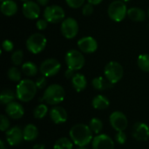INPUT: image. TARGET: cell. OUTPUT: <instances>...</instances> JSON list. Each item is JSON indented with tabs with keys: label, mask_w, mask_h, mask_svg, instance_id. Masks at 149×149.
<instances>
[{
	"label": "cell",
	"mask_w": 149,
	"mask_h": 149,
	"mask_svg": "<svg viewBox=\"0 0 149 149\" xmlns=\"http://www.w3.org/2000/svg\"><path fill=\"white\" fill-rule=\"evenodd\" d=\"M93 134L90 127L82 123L74 125L69 131L70 139L78 147H86L89 145L93 140Z\"/></svg>",
	"instance_id": "6da1fadb"
},
{
	"label": "cell",
	"mask_w": 149,
	"mask_h": 149,
	"mask_svg": "<svg viewBox=\"0 0 149 149\" xmlns=\"http://www.w3.org/2000/svg\"><path fill=\"white\" fill-rule=\"evenodd\" d=\"M38 87L35 81L24 79L17 83L16 86V96L21 102H29L33 100L36 95Z\"/></svg>",
	"instance_id": "7a4b0ae2"
},
{
	"label": "cell",
	"mask_w": 149,
	"mask_h": 149,
	"mask_svg": "<svg viewBox=\"0 0 149 149\" xmlns=\"http://www.w3.org/2000/svg\"><path fill=\"white\" fill-rule=\"evenodd\" d=\"M65 97V92L62 86L58 84H52L47 86L43 94V100L51 106H57L61 103Z\"/></svg>",
	"instance_id": "3957f363"
},
{
	"label": "cell",
	"mask_w": 149,
	"mask_h": 149,
	"mask_svg": "<svg viewBox=\"0 0 149 149\" xmlns=\"http://www.w3.org/2000/svg\"><path fill=\"white\" fill-rule=\"evenodd\" d=\"M127 10L126 3L121 0L113 1L107 9V14L109 17L114 22H121L127 16Z\"/></svg>",
	"instance_id": "277c9868"
},
{
	"label": "cell",
	"mask_w": 149,
	"mask_h": 149,
	"mask_svg": "<svg viewBox=\"0 0 149 149\" xmlns=\"http://www.w3.org/2000/svg\"><path fill=\"white\" fill-rule=\"evenodd\" d=\"M47 45V39L41 33L31 34L25 42L27 50L32 54H38L43 52Z\"/></svg>",
	"instance_id": "5b68a950"
},
{
	"label": "cell",
	"mask_w": 149,
	"mask_h": 149,
	"mask_svg": "<svg viewBox=\"0 0 149 149\" xmlns=\"http://www.w3.org/2000/svg\"><path fill=\"white\" fill-rule=\"evenodd\" d=\"M65 60L67 68L72 69L75 72L81 70L84 67L86 62L83 52L75 49H72L66 52Z\"/></svg>",
	"instance_id": "8992f818"
},
{
	"label": "cell",
	"mask_w": 149,
	"mask_h": 149,
	"mask_svg": "<svg viewBox=\"0 0 149 149\" xmlns=\"http://www.w3.org/2000/svg\"><path fill=\"white\" fill-rule=\"evenodd\" d=\"M104 75L112 84L115 85L123 78L124 69L119 62L110 61L104 68Z\"/></svg>",
	"instance_id": "52a82bcc"
},
{
	"label": "cell",
	"mask_w": 149,
	"mask_h": 149,
	"mask_svg": "<svg viewBox=\"0 0 149 149\" xmlns=\"http://www.w3.org/2000/svg\"><path fill=\"white\" fill-rule=\"evenodd\" d=\"M44 18L51 24H56L62 22L65 19V10L64 9L58 5V4H52L46 6L44 13H43Z\"/></svg>",
	"instance_id": "ba28073f"
},
{
	"label": "cell",
	"mask_w": 149,
	"mask_h": 149,
	"mask_svg": "<svg viewBox=\"0 0 149 149\" xmlns=\"http://www.w3.org/2000/svg\"><path fill=\"white\" fill-rule=\"evenodd\" d=\"M60 69H61L60 62L58 59L52 58L44 60L39 66L40 73L46 78L55 76L59 72Z\"/></svg>",
	"instance_id": "9c48e42d"
},
{
	"label": "cell",
	"mask_w": 149,
	"mask_h": 149,
	"mask_svg": "<svg viewBox=\"0 0 149 149\" xmlns=\"http://www.w3.org/2000/svg\"><path fill=\"white\" fill-rule=\"evenodd\" d=\"M61 34L67 39L74 38L79 32V24L73 17H66L61 22Z\"/></svg>",
	"instance_id": "30bf717a"
},
{
	"label": "cell",
	"mask_w": 149,
	"mask_h": 149,
	"mask_svg": "<svg viewBox=\"0 0 149 149\" xmlns=\"http://www.w3.org/2000/svg\"><path fill=\"white\" fill-rule=\"evenodd\" d=\"M109 122L116 132L125 131L128 126V120L125 113L120 111H114L109 116Z\"/></svg>",
	"instance_id": "8fae6325"
},
{
	"label": "cell",
	"mask_w": 149,
	"mask_h": 149,
	"mask_svg": "<svg viewBox=\"0 0 149 149\" xmlns=\"http://www.w3.org/2000/svg\"><path fill=\"white\" fill-rule=\"evenodd\" d=\"M22 12H23V15L28 19H31V20L37 19L38 18L41 13L40 5L35 1L29 0L24 3L22 6Z\"/></svg>",
	"instance_id": "7c38bea8"
},
{
	"label": "cell",
	"mask_w": 149,
	"mask_h": 149,
	"mask_svg": "<svg viewBox=\"0 0 149 149\" xmlns=\"http://www.w3.org/2000/svg\"><path fill=\"white\" fill-rule=\"evenodd\" d=\"M78 47L79 51L83 53L91 54L97 51L98 49V42L96 39L91 36H86L79 38L78 40Z\"/></svg>",
	"instance_id": "4fadbf2b"
},
{
	"label": "cell",
	"mask_w": 149,
	"mask_h": 149,
	"mask_svg": "<svg viewBox=\"0 0 149 149\" xmlns=\"http://www.w3.org/2000/svg\"><path fill=\"white\" fill-rule=\"evenodd\" d=\"M5 140L6 142L11 147L19 145L24 141L23 129L17 126L10 127L8 131L5 132Z\"/></svg>",
	"instance_id": "5bb4252c"
},
{
	"label": "cell",
	"mask_w": 149,
	"mask_h": 149,
	"mask_svg": "<svg viewBox=\"0 0 149 149\" xmlns=\"http://www.w3.org/2000/svg\"><path fill=\"white\" fill-rule=\"evenodd\" d=\"M92 148L114 149V142L109 135L106 134H100L93 138L92 141Z\"/></svg>",
	"instance_id": "9a60e30c"
},
{
	"label": "cell",
	"mask_w": 149,
	"mask_h": 149,
	"mask_svg": "<svg viewBox=\"0 0 149 149\" xmlns=\"http://www.w3.org/2000/svg\"><path fill=\"white\" fill-rule=\"evenodd\" d=\"M133 137L138 141H147L149 139V127L144 122H137L132 129Z\"/></svg>",
	"instance_id": "2e32d148"
},
{
	"label": "cell",
	"mask_w": 149,
	"mask_h": 149,
	"mask_svg": "<svg viewBox=\"0 0 149 149\" xmlns=\"http://www.w3.org/2000/svg\"><path fill=\"white\" fill-rule=\"evenodd\" d=\"M49 115L51 120L56 125L65 123L68 120V114L66 110L60 106H54L50 110Z\"/></svg>",
	"instance_id": "e0dca14e"
},
{
	"label": "cell",
	"mask_w": 149,
	"mask_h": 149,
	"mask_svg": "<svg viewBox=\"0 0 149 149\" xmlns=\"http://www.w3.org/2000/svg\"><path fill=\"white\" fill-rule=\"evenodd\" d=\"M5 113L8 117L11 118L13 120H19L24 116V109L19 102L13 101L6 106Z\"/></svg>",
	"instance_id": "ac0fdd59"
},
{
	"label": "cell",
	"mask_w": 149,
	"mask_h": 149,
	"mask_svg": "<svg viewBox=\"0 0 149 149\" xmlns=\"http://www.w3.org/2000/svg\"><path fill=\"white\" fill-rule=\"evenodd\" d=\"M17 10H18L17 4L13 0H5L1 3L0 10L3 16L6 17L14 16L17 12Z\"/></svg>",
	"instance_id": "d6986e66"
},
{
	"label": "cell",
	"mask_w": 149,
	"mask_h": 149,
	"mask_svg": "<svg viewBox=\"0 0 149 149\" xmlns=\"http://www.w3.org/2000/svg\"><path fill=\"white\" fill-rule=\"evenodd\" d=\"M71 82H72V86L73 89L78 93L84 91L87 86L86 78L82 73H78V72L75 73L73 78L71 79Z\"/></svg>",
	"instance_id": "ffe728a7"
},
{
	"label": "cell",
	"mask_w": 149,
	"mask_h": 149,
	"mask_svg": "<svg viewBox=\"0 0 149 149\" xmlns=\"http://www.w3.org/2000/svg\"><path fill=\"white\" fill-rule=\"evenodd\" d=\"M92 86L95 90L105 91V90L112 88L113 86V84H112L106 77L99 76V77L94 78L92 80Z\"/></svg>",
	"instance_id": "44dd1931"
},
{
	"label": "cell",
	"mask_w": 149,
	"mask_h": 149,
	"mask_svg": "<svg viewBox=\"0 0 149 149\" xmlns=\"http://www.w3.org/2000/svg\"><path fill=\"white\" fill-rule=\"evenodd\" d=\"M23 135H24V141H35L38 136V127L33 124L26 125L23 129Z\"/></svg>",
	"instance_id": "7402d4cb"
},
{
	"label": "cell",
	"mask_w": 149,
	"mask_h": 149,
	"mask_svg": "<svg viewBox=\"0 0 149 149\" xmlns=\"http://www.w3.org/2000/svg\"><path fill=\"white\" fill-rule=\"evenodd\" d=\"M127 17L134 22H143L146 19V12L139 7H132L127 10Z\"/></svg>",
	"instance_id": "603a6c76"
},
{
	"label": "cell",
	"mask_w": 149,
	"mask_h": 149,
	"mask_svg": "<svg viewBox=\"0 0 149 149\" xmlns=\"http://www.w3.org/2000/svg\"><path fill=\"white\" fill-rule=\"evenodd\" d=\"M92 106L96 110H105L109 107L110 101L109 100L101 94L96 95L92 100Z\"/></svg>",
	"instance_id": "cb8c5ba5"
},
{
	"label": "cell",
	"mask_w": 149,
	"mask_h": 149,
	"mask_svg": "<svg viewBox=\"0 0 149 149\" xmlns=\"http://www.w3.org/2000/svg\"><path fill=\"white\" fill-rule=\"evenodd\" d=\"M15 98H17L16 96V93H14L11 89L9 88H5L1 92L0 94V102L2 105H5L7 106L8 104L15 101Z\"/></svg>",
	"instance_id": "d4e9b609"
},
{
	"label": "cell",
	"mask_w": 149,
	"mask_h": 149,
	"mask_svg": "<svg viewBox=\"0 0 149 149\" xmlns=\"http://www.w3.org/2000/svg\"><path fill=\"white\" fill-rule=\"evenodd\" d=\"M21 71L27 77H34L35 75H37L38 69L33 62L27 61V62H24V64H22Z\"/></svg>",
	"instance_id": "484cf974"
},
{
	"label": "cell",
	"mask_w": 149,
	"mask_h": 149,
	"mask_svg": "<svg viewBox=\"0 0 149 149\" xmlns=\"http://www.w3.org/2000/svg\"><path fill=\"white\" fill-rule=\"evenodd\" d=\"M53 149H73V142L66 137L59 138L53 145Z\"/></svg>",
	"instance_id": "4316f807"
},
{
	"label": "cell",
	"mask_w": 149,
	"mask_h": 149,
	"mask_svg": "<svg viewBox=\"0 0 149 149\" xmlns=\"http://www.w3.org/2000/svg\"><path fill=\"white\" fill-rule=\"evenodd\" d=\"M22 71H20L17 66H11L7 72V76L10 81L20 82L22 80Z\"/></svg>",
	"instance_id": "83f0119b"
},
{
	"label": "cell",
	"mask_w": 149,
	"mask_h": 149,
	"mask_svg": "<svg viewBox=\"0 0 149 149\" xmlns=\"http://www.w3.org/2000/svg\"><path fill=\"white\" fill-rule=\"evenodd\" d=\"M48 111H49V109H48L47 105L41 103V104L38 105L36 107V108L34 109L33 116H34V118H36L38 120H42L47 115Z\"/></svg>",
	"instance_id": "f1b7e54d"
},
{
	"label": "cell",
	"mask_w": 149,
	"mask_h": 149,
	"mask_svg": "<svg viewBox=\"0 0 149 149\" xmlns=\"http://www.w3.org/2000/svg\"><path fill=\"white\" fill-rule=\"evenodd\" d=\"M137 65L141 71L149 72V54H141L137 58Z\"/></svg>",
	"instance_id": "f546056e"
},
{
	"label": "cell",
	"mask_w": 149,
	"mask_h": 149,
	"mask_svg": "<svg viewBox=\"0 0 149 149\" xmlns=\"http://www.w3.org/2000/svg\"><path fill=\"white\" fill-rule=\"evenodd\" d=\"M92 130V132L95 134H100V132L103 129V122L99 118H93L91 119L89 125H88Z\"/></svg>",
	"instance_id": "4dcf8cb0"
},
{
	"label": "cell",
	"mask_w": 149,
	"mask_h": 149,
	"mask_svg": "<svg viewBox=\"0 0 149 149\" xmlns=\"http://www.w3.org/2000/svg\"><path fill=\"white\" fill-rule=\"evenodd\" d=\"M23 58H24V53H23V51L21 50H16L11 53L10 60H11V63L16 66L20 65L23 63Z\"/></svg>",
	"instance_id": "1f68e13d"
},
{
	"label": "cell",
	"mask_w": 149,
	"mask_h": 149,
	"mask_svg": "<svg viewBox=\"0 0 149 149\" xmlns=\"http://www.w3.org/2000/svg\"><path fill=\"white\" fill-rule=\"evenodd\" d=\"M10 120L7 115L5 114H1L0 116V130L2 132H6L10 129Z\"/></svg>",
	"instance_id": "d6a6232c"
},
{
	"label": "cell",
	"mask_w": 149,
	"mask_h": 149,
	"mask_svg": "<svg viewBox=\"0 0 149 149\" xmlns=\"http://www.w3.org/2000/svg\"><path fill=\"white\" fill-rule=\"evenodd\" d=\"M66 4L72 9H79L83 7L85 4V0H65Z\"/></svg>",
	"instance_id": "836d02e7"
},
{
	"label": "cell",
	"mask_w": 149,
	"mask_h": 149,
	"mask_svg": "<svg viewBox=\"0 0 149 149\" xmlns=\"http://www.w3.org/2000/svg\"><path fill=\"white\" fill-rule=\"evenodd\" d=\"M115 141L120 145H124L127 141V134L124 131L117 132L115 134Z\"/></svg>",
	"instance_id": "e575fe53"
},
{
	"label": "cell",
	"mask_w": 149,
	"mask_h": 149,
	"mask_svg": "<svg viewBox=\"0 0 149 149\" xmlns=\"http://www.w3.org/2000/svg\"><path fill=\"white\" fill-rule=\"evenodd\" d=\"M94 5L87 3H85L82 7V14L84 16H91L93 11H94Z\"/></svg>",
	"instance_id": "d590c367"
},
{
	"label": "cell",
	"mask_w": 149,
	"mask_h": 149,
	"mask_svg": "<svg viewBox=\"0 0 149 149\" xmlns=\"http://www.w3.org/2000/svg\"><path fill=\"white\" fill-rule=\"evenodd\" d=\"M2 49L6 52H12L13 49H14V44L11 40L10 39H5L3 41L2 43Z\"/></svg>",
	"instance_id": "8d00e7d4"
},
{
	"label": "cell",
	"mask_w": 149,
	"mask_h": 149,
	"mask_svg": "<svg viewBox=\"0 0 149 149\" xmlns=\"http://www.w3.org/2000/svg\"><path fill=\"white\" fill-rule=\"evenodd\" d=\"M35 83H36V86H37L38 89H44L46 86V85H47L46 77L42 75L41 77H39V78H38L36 79Z\"/></svg>",
	"instance_id": "74e56055"
},
{
	"label": "cell",
	"mask_w": 149,
	"mask_h": 149,
	"mask_svg": "<svg viewBox=\"0 0 149 149\" xmlns=\"http://www.w3.org/2000/svg\"><path fill=\"white\" fill-rule=\"evenodd\" d=\"M48 26V22L45 18H39L36 22V27L39 31H44L47 28Z\"/></svg>",
	"instance_id": "f35d334b"
},
{
	"label": "cell",
	"mask_w": 149,
	"mask_h": 149,
	"mask_svg": "<svg viewBox=\"0 0 149 149\" xmlns=\"http://www.w3.org/2000/svg\"><path fill=\"white\" fill-rule=\"evenodd\" d=\"M75 75V71L72 70V69H69L67 68L66 71L65 72V77L67 79H72L73 78V76Z\"/></svg>",
	"instance_id": "ab89813d"
},
{
	"label": "cell",
	"mask_w": 149,
	"mask_h": 149,
	"mask_svg": "<svg viewBox=\"0 0 149 149\" xmlns=\"http://www.w3.org/2000/svg\"><path fill=\"white\" fill-rule=\"evenodd\" d=\"M50 0H37L36 2L40 5V6H46L48 4Z\"/></svg>",
	"instance_id": "60d3db41"
},
{
	"label": "cell",
	"mask_w": 149,
	"mask_h": 149,
	"mask_svg": "<svg viewBox=\"0 0 149 149\" xmlns=\"http://www.w3.org/2000/svg\"><path fill=\"white\" fill-rule=\"evenodd\" d=\"M86 1H87V3H89L93 4V5H98V4H100L103 0H86Z\"/></svg>",
	"instance_id": "b9f144b4"
},
{
	"label": "cell",
	"mask_w": 149,
	"mask_h": 149,
	"mask_svg": "<svg viewBox=\"0 0 149 149\" xmlns=\"http://www.w3.org/2000/svg\"><path fill=\"white\" fill-rule=\"evenodd\" d=\"M33 149H45V144L38 143L33 146Z\"/></svg>",
	"instance_id": "7bdbcfd3"
},
{
	"label": "cell",
	"mask_w": 149,
	"mask_h": 149,
	"mask_svg": "<svg viewBox=\"0 0 149 149\" xmlns=\"http://www.w3.org/2000/svg\"><path fill=\"white\" fill-rule=\"evenodd\" d=\"M0 149H7L5 147L4 141H0Z\"/></svg>",
	"instance_id": "ee69618b"
},
{
	"label": "cell",
	"mask_w": 149,
	"mask_h": 149,
	"mask_svg": "<svg viewBox=\"0 0 149 149\" xmlns=\"http://www.w3.org/2000/svg\"><path fill=\"white\" fill-rule=\"evenodd\" d=\"M77 149H88V148H86V147H78V148Z\"/></svg>",
	"instance_id": "f6af8a7d"
},
{
	"label": "cell",
	"mask_w": 149,
	"mask_h": 149,
	"mask_svg": "<svg viewBox=\"0 0 149 149\" xmlns=\"http://www.w3.org/2000/svg\"><path fill=\"white\" fill-rule=\"evenodd\" d=\"M122 2H124V3H127V2H129L130 0H121Z\"/></svg>",
	"instance_id": "bcb514c9"
},
{
	"label": "cell",
	"mask_w": 149,
	"mask_h": 149,
	"mask_svg": "<svg viewBox=\"0 0 149 149\" xmlns=\"http://www.w3.org/2000/svg\"><path fill=\"white\" fill-rule=\"evenodd\" d=\"M20 1H22V2H24V3H25V2H27V1H29V0H20Z\"/></svg>",
	"instance_id": "7dc6e473"
},
{
	"label": "cell",
	"mask_w": 149,
	"mask_h": 149,
	"mask_svg": "<svg viewBox=\"0 0 149 149\" xmlns=\"http://www.w3.org/2000/svg\"><path fill=\"white\" fill-rule=\"evenodd\" d=\"M148 17H149V9H148Z\"/></svg>",
	"instance_id": "c3c4849f"
},
{
	"label": "cell",
	"mask_w": 149,
	"mask_h": 149,
	"mask_svg": "<svg viewBox=\"0 0 149 149\" xmlns=\"http://www.w3.org/2000/svg\"><path fill=\"white\" fill-rule=\"evenodd\" d=\"M1 2H3V1H5V0H0Z\"/></svg>",
	"instance_id": "681fc988"
}]
</instances>
